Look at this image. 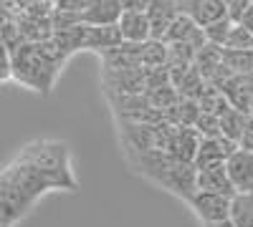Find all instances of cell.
Returning <instances> with one entry per match:
<instances>
[{
	"label": "cell",
	"instance_id": "cell-15",
	"mask_svg": "<svg viewBox=\"0 0 253 227\" xmlns=\"http://www.w3.org/2000/svg\"><path fill=\"white\" fill-rule=\"evenodd\" d=\"M101 58H104V66H107V73L142 68L139 66V46H132V43H122L114 51L104 53Z\"/></svg>",
	"mask_w": 253,
	"mask_h": 227
},
{
	"label": "cell",
	"instance_id": "cell-10",
	"mask_svg": "<svg viewBox=\"0 0 253 227\" xmlns=\"http://www.w3.org/2000/svg\"><path fill=\"white\" fill-rule=\"evenodd\" d=\"M220 94L225 96L230 109H238V111L248 114V104L253 98V71L243 73V76H230L220 86Z\"/></svg>",
	"mask_w": 253,
	"mask_h": 227
},
{
	"label": "cell",
	"instance_id": "cell-17",
	"mask_svg": "<svg viewBox=\"0 0 253 227\" xmlns=\"http://www.w3.org/2000/svg\"><path fill=\"white\" fill-rule=\"evenodd\" d=\"M248 114L238 111V109H225L223 114H218V129H220V136L228 139V141H233L236 147H238V136L243 131V124H246Z\"/></svg>",
	"mask_w": 253,
	"mask_h": 227
},
{
	"label": "cell",
	"instance_id": "cell-28",
	"mask_svg": "<svg viewBox=\"0 0 253 227\" xmlns=\"http://www.w3.org/2000/svg\"><path fill=\"white\" fill-rule=\"evenodd\" d=\"M241 26H243V28H248V31L253 33V5L246 10V15H243V20H241Z\"/></svg>",
	"mask_w": 253,
	"mask_h": 227
},
{
	"label": "cell",
	"instance_id": "cell-9",
	"mask_svg": "<svg viewBox=\"0 0 253 227\" xmlns=\"http://www.w3.org/2000/svg\"><path fill=\"white\" fill-rule=\"evenodd\" d=\"M233 149H238V147H236L233 141L223 139V136L200 139L198 152H195V159H193V167H195V169H203V167H213V164H223Z\"/></svg>",
	"mask_w": 253,
	"mask_h": 227
},
{
	"label": "cell",
	"instance_id": "cell-24",
	"mask_svg": "<svg viewBox=\"0 0 253 227\" xmlns=\"http://www.w3.org/2000/svg\"><path fill=\"white\" fill-rule=\"evenodd\" d=\"M248 8H251L248 0H225V18L230 23H241Z\"/></svg>",
	"mask_w": 253,
	"mask_h": 227
},
{
	"label": "cell",
	"instance_id": "cell-16",
	"mask_svg": "<svg viewBox=\"0 0 253 227\" xmlns=\"http://www.w3.org/2000/svg\"><path fill=\"white\" fill-rule=\"evenodd\" d=\"M220 51L223 48H215L210 43H203L195 53H193V68L203 76V81L208 84L210 78H213L220 68Z\"/></svg>",
	"mask_w": 253,
	"mask_h": 227
},
{
	"label": "cell",
	"instance_id": "cell-27",
	"mask_svg": "<svg viewBox=\"0 0 253 227\" xmlns=\"http://www.w3.org/2000/svg\"><path fill=\"white\" fill-rule=\"evenodd\" d=\"M10 78V51L0 43V81Z\"/></svg>",
	"mask_w": 253,
	"mask_h": 227
},
{
	"label": "cell",
	"instance_id": "cell-31",
	"mask_svg": "<svg viewBox=\"0 0 253 227\" xmlns=\"http://www.w3.org/2000/svg\"><path fill=\"white\" fill-rule=\"evenodd\" d=\"M0 227H10V225H5V222H0Z\"/></svg>",
	"mask_w": 253,
	"mask_h": 227
},
{
	"label": "cell",
	"instance_id": "cell-30",
	"mask_svg": "<svg viewBox=\"0 0 253 227\" xmlns=\"http://www.w3.org/2000/svg\"><path fill=\"white\" fill-rule=\"evenodd\" d=\"M248 116H253V98H251V104H248Z\"/></svg>",
	"mask_w": 253,
	"mask_h": 227
},
{
	"label": "cell",
	"instance_id": "cell-5",
	"mask_svg": "<svg viewBox=\"0 0 253 227\" xmlns=\"http://www.w3.org/2000/svg\"><path fill=\"white\" fill-rule=\"evenodd\" d=\"M187 202H190V207L195 210V215H198L205 225H215V222L228 220V212H230V197H225V195L200 192V190H195L193 197H190Z\"/></svg>",
	"mask_w": 253,
	"mask_h": 227
},
{
	"label": "cell",
	"instance_id": "cell-2",
	"mask_svg": "<svg viewBox=\"0 0 253 227\" xmlns=\"http://www.w3.org/2000/svg\"><path fill=\"white\" fill-rule=\"evenodd\" d=\"M58 68L61 66L46 56L41 43H20L10 51V76L36 91H48Z\"/></svg>",
	"mask_w": 253,
	"mask_h": 227
},
{
	"label": "cell",
	"instance_id": "cell-7",
	"mask_svg": "<svg viewBox=\"0 0 253 227\" xmlns=\"http://www.w3.org/2000/svg\"><path fill=\"white\" fill-rule=\"evenodd\" d=\"M144 15H147V23H150V38L162 40L167 28L172 26V20L180 15V5L177 0H152Z\"/></svg>",
	"mask_w": 253,
	"mask_h": 227
},
{
	"label": "cell",
	"instance_id": "cell-26",
	"mask_svg": "<svg viewBox=\"0 0 253 227\" xmlns=\"http://www.w3.org/2000/svg\"><path fill=\"white\" fill-rule=\"evenodd\" d=\"M122 13H144L152 0H117Z\"/></svg>",
	"mask_w": 253,
	"mask_h": 227
},
{
	"label": "cell",
	"instance_id": "cell-19",
	"mask_svg": "<svg viewBox=\"0 0 253 227\" xmlns=\"http://www.w3.org/2000/svg\"><path fill=\"white\" fill-rule=\"evenodd\" d=\"M220 66L230 76H243L253 71V51H220Z\"/></svg>",
	"mask_w": 253,
	"mask_h": 227
},
{
	"label": "cell",
	"instance_id": "cell-18",
	"mask_svg": "<svg viewBox=\"0 0 253 227\" xmlns=\"http://www.w3.org/2000/svg\"><path fill=\"white\" fill-rule=\"evenodd\" d=\"M228 220L233 227H253V195H233L230 197Z\"/></svg>",
	"mask_w": 253,
	"mask_h": 227
},
{
	"label": "cell",
	"instance_id": "cell-11",
	"mask_svg": "<svg viewBox=\"0 0 253 227\" xmlns=\"http://www.w3.org/2000/svg\"><path fill=\"white\" fill-rule=\"evenodd\" d=\"M162 43H167V46H170V43H185V46H190L193 51H198L205 43V38H203V28H198L185 13H180L172 20V26L167 28Z\"/></svg>",
	"mask_w": 253,
	"mask_h": 227
},
{
	"label": "cell",
	"instance_id": "cell-23",
	"mask_svg": "<svg viewBox=\"0 0 253 227\" xmlns=\"http://www.w3.org/2000/svg\"><path fill=\"white\" fill-rule=\"evenodd\" d=\"M230 20L228 18H223V20H215V23H210V26H205L203 28V38H205V43H210V46H215V48H223V43H225V38H228V31H230Z\"/></svg>",
	"mask_w": 253,
	"mask_h": 227
},
{
	"label": "cell",
	"instance_id": "cell-33",
	"mask_svg": "<svg viewBox=\"0 0 253 227\" xmlns=\"http://www.w3.org/2000/svg\"><path fill=\"white\" fill-rule=\"evenodd\" d=\"M223 3H225V0H223Z\"/></svg>",
	"mask_w": 253,
	"mask_h": 227
},
{
	"label": "cell",
	"instance_id": "cell-8",
	"mask_svg": "<svg viewBox=\"0 0 253 227\" xmlns=\"http://www.w3.org/2000/svg\"><path fill=\"white\" fill-rule=\"evenodd\" d=\"M180 13H185L198 28H205L215 20L225 18V3L223 0H177Z\"/></svg>",
	"mask_w": 253,
	"mask_h": 227
},
{
	"label": "cell",
	"instance_id": "cell-25",
	"mask_svg": "<svg viewBox=\"0 0 253 227\" xmlns=\"http://www.w3.org/2000/svg\"><path fill=\"white\" fill-rule=\"evenodd\" d=\"M238 149L253 154V116H248L246 124H243V131L238 136Z\"/></svg>",
	"mask_w": 253,
	"mask_h": 227
},
{
	"label": "cell",
	"instance_id": "cell-6",
	"mask_svg": "<svg viewBox=\"0 0 253 227\" xmlns=\"http://www.w3.org/2000/svg\"><path fill=\"white\" fill-rule=\"evenodd\" d=\"M122 8L117 0H84L79 10L81 26H117Z\"/></svg>",
	"mask_w": 253,
	"mask_h": 227
},
{
	"label": "cell",
	"instance_id": "cell-32",
	"mask_svg": "<svg viewBox=\"0 0 253 227\" xmlns=\"http://www.w3.org/2000/svg\"><path fill=\"white\" fill-rule=\"evenodd\" d=\"M248 3H251V5H253V0H248Z\"/></svg>",
	"mask_w": 253,
	"mask_h": 227
},
{
	"label": "cell",
	"instance_id": "cell-3",
	"mask_svg": "<svg viewBox=\"0 0 253 227\" xmlns=\"http://www.w3.org/2000/svg\"><path fill=\"white\" fill-rule=\"evenodd\" d=\"M31 204L33 199L26 192H20L5 174H0V222L13 227V222L23 217Z\"/></svg>",
	"mask_w": 253,
	"mask_h": 227
},
{
	"label": "cell",
	"instance_id": "cell-29",
	"mask_svg": "<svg viewBox=\"0 0 253 227\" xmlns=\"http://www.w3.org/2000/svg\"><path fill=\"white\" fill-rule=\"evenodd\" d=\"M208 227H233L230 220H223V222H215V225H208Z\"/></svg>",
	"mask_w": 253,
	"mask_h": 227
},
{
	"label": "cell",
	"instance_id": "cell-22",
	"mask_svg": "<svg viewBox=\"0 0 253 227\" xmlns=\"http://www.w3.org/2000/svg\"><path fill=\"white\" fill-rule=\"evenodd\" d=\"M223 48L225 51H253V33L248 28H243L241 23H233L228 31Z\"/></svg>",
	"mask_w": 253,
	"mask_h": 227
},
{
	"label": "cell",
	"instance_id": "cell-20",
	"mask_svg": "<svg viewBox=\"0 0 253 227\" xmlns=\"http://www.w3.org/2000/svg\"><path fill=\"white\" fill-rule=\"evenodd\" d=\"M167 61V43L162 40H147V43L139 46V66L142 68H162Z\"/></svg>",
	"mask_w": 253,
	"mask_h": 227
},
{
	"label": "cell",
	"instance_id": "cell-13",
	"mask_svg": "<svg viewBox=\"0 0 253 227\" xmlns=\"http://www.w3.org/2000/svg\"><path fill=\"white\" fill-rule=\"evenodd\" d=\"M117 28L122 35V43L142 46L150 40V23H147L144 13H122L117 20Z\"/></svg>",
	"mask_w": 253,
	"mask_h": 227
},
{
	"label": "cell",
	"instance_id": "cell-4",
	"mask_svg": "<svg viewBox=\"0 0 253 227\" xmlns=\"http://www.w3.org/2000/svg\"><path fill=\"white\" fill-rule=\"evenodd\" d=\"M225 174L236 195H253V154L233 149L225 159Z\"/></svg>",
	"mask_w": 253,
	"mask_h": 227
},
{
	"label": "cell",
	"instance_id": "cell-21",
	"mask_svg": "<svg viewBox=\"0 0 253 227\" xmlns=\"http://www.w3.org/2000/svg\"><path fill=\"white\" fill-rule=\"evenodd\" d=\"M195 104H198L200 114H213V116H218V114H223V111L228 109V101H225V96H223L218 89H213L210 84H205L203 94L195 98Z\"/></svg>",
	"mask_w": 253,
	"mask_h": 227
},
{
	"label": "cell",
	"instance_id": "cell-12",
	"mask_svg": "<svg viewBox=\"0 0 253 227\" xmlns=\"http://www.w3.org/2000/svg\"><path fill=\"white\" fill-rule=\"evenodd\" d=\"M195 190L233 197L236 192H233V187H230V179L225 174V162L223 164H213V167L195 169Z\"/></svg>",
	"mask_w": 253,
	"mask_h": 227
},
{
	"label": "cell",
	"instance_id": "cell-14",
	"mask_svg": "<svg viewBox=\"0 0 253 227\" xmlns=\"http://www.w3.org/2000/svg\"><path fill=\"white\" fill-rule=\"evenodd\" d=\"M122 46V35L117 26H86L84 33V51H99L101 56Z\"/></svg>",
	"mask_w": 253,
	"mask_h": 227
},
{
	"label": "cell",
	"instance_id": "cell-1",
	"mask_svg": "<svg viewBox=\"0 0 253 227\" xmlns=\"http://www.w3.org/2000/svg\"><path fill=\"white\" fill-rule=\"evenodd\" d=\"M18 162L28 164L36 172H41L51 190L53 187H69L74 190L76 187V179H74V172H71V164H69V149L66 144L61 141H36V144H28V147L20 152Z\"/></svg>",
	"mask_w": 253,
	"mask_h": 227
}]
</instances>
